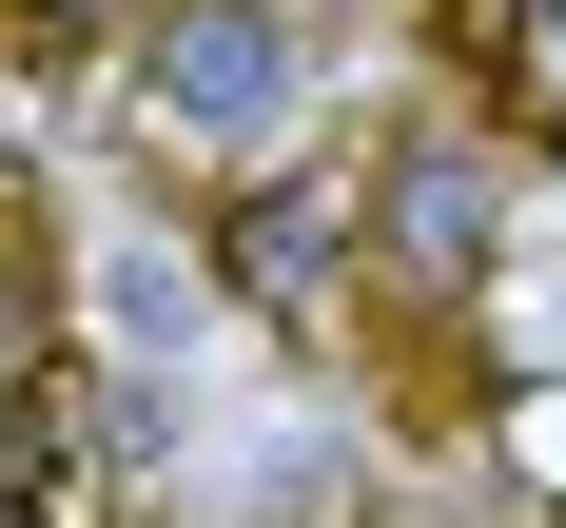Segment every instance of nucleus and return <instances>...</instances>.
<instances>
[{
  "label": "nucleus",
  "mask_w": 566,
  "mask_h": 528,
  "mask_svg": "<svg viewBox=\"0 0 566 528\" xmlns=\"http://www.w3.org/2000/svg\"><path fill=\"white\" fill-rule=\"evenodd\" d=\"M293 99H313L293 0H137V117H176V137H293Z\"/></svg>",
  "instance_id": "1"
},
{
  "label": "nucleus",
  "mask_w": 566,
  "mask_h": 528,
  "mask_svg": "<svg viewBox=\"0 0 566 528\" xmlns=\"http://www.w3.org/2000/svg\"><path fill=\"white\" fill-rule=\"evenodd\" d=\"M352 255H371V176H234V196H216V275L254 293V313L333 293Z\"/></svg>",
  "instance_id": "2"
},
{
  "label": "nucleus",
  "mask_w": 566,
  "mask_h": 528,
  "mask_svg": "<svg viewBox=\"0 0 566 528\" xmlns=\"http://www.w3.org/2000/svg\"><path fill=\"white\" fill-rule=\"evenodd\" d=\"M371 255H391V293H469L509 255V176L469 157V137H410V157L371 176Z\"/></svg>",
  "instance_id": "3"
}]
</instances>
